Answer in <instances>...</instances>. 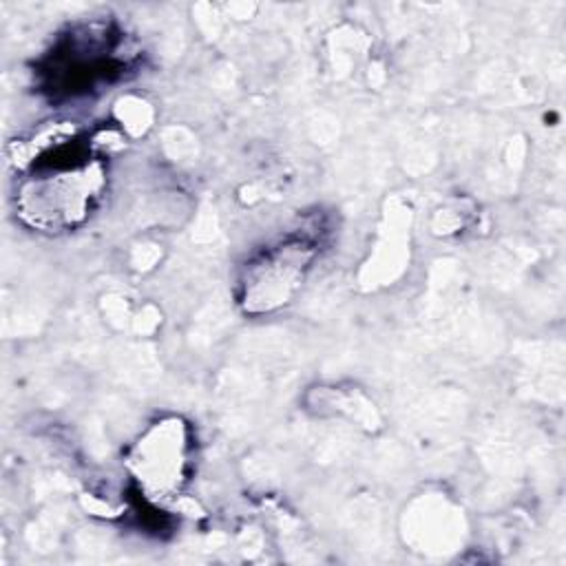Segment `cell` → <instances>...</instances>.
<instances>
[{"instance_id":"6da1fadb","label":"cell","mask_w":566,"mask_h":566,"mask_svg":"<svg viewBox=\"0 0 566 566\" xmlns=\"http://www.w3.org/2000/svg\"><path fill=\"white\" fill-rule=\"evenodd\" d=\"M66 135L38 153L35 172L22 184L18 208L24 221L42 230H64L80 223L99 197L106 175L99 159L73 150Z\"/></svg>"},{"instance_id":"7a4b0ae2","label":"cell","mask_w":566,"mask_h":566,"mask_svg":"<svg viewBox=\"0 0 566 566\" xmlns=\"http://www.w3.org/2000/svg\"><path fill=\"white\" fill-rule=\"evenodd\" d=\"M316 248L307 239H287L254 259L243 279V303L250 312L285 305L303 283Z\"/></svg>"},{"instance_id":"3957f363","label":"cell","mask_w":566,"mask_h":566,"mask_svg":"<svg viewBox=\"0 0 566 566\" xmlns=\"http://www.w3.org/2000/svg\"><path fill=\"white\" fill-rule=\"evenodd\" d=\"M188 438L177 418L153 424L133 447L128 467L148 497H172L186 475Z\"/></svg>"}]
</instances>
